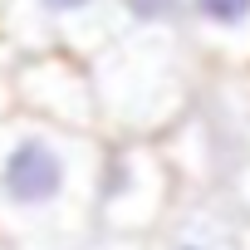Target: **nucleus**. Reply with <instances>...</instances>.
<instances>
[{
  "instance_id": "nucleus-1",
  "label": "nucleus",
  "mask_w": 250,
  "mask_h": 250,
  "mask_svg": "<svg viewBox=\"0 0 250 250\" xmlns=\"http://www.w3.org/2000/svg\"><path fill=\"white\" fill-rule=\"evenodd\" d=\"M98 69H93V93L98 108H118L123 118H162L182 98V74H177V49L167 25L157 30H128L108 35L98 44Z\"/></svg>"
},
{
  "instance_id": "nucleus-2",
  "label": "nucleus",
  "mask_w": 250,
  "mask_h": 250,
  "mask_svg": "<svg viewBox=\"0 0 250 250\" xmlns=\"http://www.w3.org/2000/svg\"><path fill=\"white\" fill-rule=\"evenodd\" d=\"M74 182L69 143H59L49 128H20L0 152V196L15 211H49L64 201Z\"/></svg>"
},
{
  "instance_id": "nucleus-3",
  "label": "nucleus",
  "mask_w": 250,
  "mask_h": 250,
  "mask_svg": "<svg viewBox=\"0 0 250 250\" xmlns=\"http://www.w3.org/2000/svg\"><path fill=\"white\" fill-rule=\"evenodd\" d=\"M10 25H35V35L69 40V44H103L118 30V5L113 0H5Z\"/></svg>"
},
{
  "instance_id": "nucleus-4",
  "label": "nucleus",
  "mask_w": 250,
  "mask_h": 250,
  "mask_svg": "<svg viewBox=\"0 0 250 250\" xmlns=\"http://www.w3.org/2000/svg\"><path fill=\"white\" fill-rule=\"evenodd\" d=\"M20 93L64 118V123H93L98 113V93H93V74L79 69V59H64V54H40L20 69Z\"/></svg>"
},
{
  "instance_id": "nucleus-5",
  "label": "nucleus",
  "mask_w": 250,
  "mask_h": 250,
  "mask_svg": "<svg viewBox=\"0 0 250 250\" xmlns=\"http://www.w3.org/2000/svg\"><path fill=\"white\" fill-rule=\"evenodd\" d=\"M191 40L230 64H250V0H177Z\"/></svg>"
},
{
  "instance_id": "nucleus-6",
  "label": "nucleus",
  "mask_w": 250,
  "mask_h": 250,
  "mask_svg": "<svg viewBox=\"0 0 250 250\" xmlns=\"http://www.w3.org/2000/svg\"><path fill=\"white\" fill-rule=\"evenodd\" d=\"M182 250H201V245H182Z\"/></svg>"
},
{
  "instance_id": "nucleus-7",
  "label": "nucleus",
  "mask_w": 250,
  "mask_h": 250,
  "mask_svg": "<svg viewBox=\"0 0 250 250\" xmlns=\"http://www.w3.org/2000/svg\"><path fill=\"white\" fill-rule=\"evenodd\" d=\"M0 69H5V64H0Z\"/></svg>"
}]
</instances>
